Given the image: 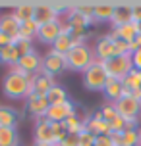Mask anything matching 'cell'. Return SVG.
Returning a JSON list of instances; mask_svg holds the SVG:
<instances>
[{"label": "cell", "mask_w": 141, "mask_h": 146, "mask_svg": "<svg viewBox=\"0 0 141 146\" xmlns=\"http://www.w3.org/2000/svg\"><path fill=\"white\" fill-rule=\"evenodd\" d=\"M2 92L10 100H27L33 94L31 77L21 75V73H15L10 69L4 75V79H2Z\"/></svg>", "instance_id": "6da1fadb"}, {"label": "cell", "mask_w": 141, "mask_h": 146, "mask_svg": "<svg viewBox=\"0 0 141 146\" xmlns=\"http://www.w3.org/2000/svg\"><path fill=\"white\" fill-rule=\"evenodd\" d=\"M66 62H68V69L70 71H79L83 73L87 67L95 62V52L89 44H77L66 54Z\"/></svg>", "instance_id": "7a4b0ae2"}, {"label": "cell", "mask_w": 141, "mask_h": 146, "mask_svg": "<svg viewBox=\"0 0 141 146\" xmlns=\"http://www.w3.org/2000/svg\"><path fill=\"white\" fill-rule=\"evenodd\" d=\"M81 75H83V87L87 90H93V92H103L104 85L108 81V73L104 69V64L103 62H97V60Z\"/></svg>", "instance_id": "3957f363"}, {"label": "cell", "mask_w": 141, "mask_h": 146, "mask_svg": "<svg viewBox=\"0 0 141 146\" xmlns=\"http://www.w3.org/2000/svg\"><path fill=\"white\" fill-rule=\"evenodd\" d=\"M70 6H64V4H35V17L33 21L37 23L39 27L41 25H46V23H52V21H60L62 15L68 12Z\"/></svg>", "instance_id": "277c9868"}, {"label": "cell", "mask_w": 141, "mask_h": 146, "mask_svg": "<svg viewBox=\"0 0 141 146\" xmlns=\"http://www.w3.org/2000/svg\"><path fill=\"white\" fill-rule=\"evenodd\" d=\"M104 69L108 73V77H114V79H124L128 77V73L134 69V64H132V54H118L114 58L103 62Z\"/></svg>", "instance_id": "5b68a950"}, {"label": "cell", "mask_w": 141, "mask_h": 146, "mask_svg": "<svg viewBox=\"0 0 141 146\" xmlns=\"http://www.w3.org/2000/svg\"><path fill=\"white\" fill-rule=\"evenodd\" d=\"M41 69H43V56H41L37 50H31L29 54H25V56L12 67V71L21 73V75H27V77L35 75V73L41 71Z\"/></svg>", "instance_id": "8992f818"}, {"label": "cell", "mask_w": 141, "mask_h": 146, "mask_svg": "<svg viewBox=\"0 0 141 146\" xmlns=\"http://www.w3.org/2000/svg\"><path fill=\"white\" fill-rule=\"evenodd\" d=\"M93 52H95V60L97 62H106V60L118 56V50H116V40L110 36V33L106 35H101L95 40V46H93Z\"/></svg>", "instance_id": "52a82bcc"}, {"label": "cell", "mask_w": 141, "mask_h": 146, "mask_svg": "<svg viewBox=\"0 0 141 146\" xmlns=\"http://www.w3.org/2000/svg\"><path fill=\"white\" fill-rule=\"evenodd\" d=\"M43 69L48 71L52 77H56L60 73L68 71V62H66V54H60L56 50H48L43 56Z\"/></svg>", "instance_id": "ba28073f"}, {"label": "cell", "mask_w": 141, "mask_h": 146, "mask_svg": "<svg viewBox=\"0 0 141 146\" xmlns=\"http://www.w3.org/2000/svg\"><path fill=\"white\" fill-rule=\"evenodd\" d=\"M114 106H116L118 113L126 121H130V119H139L141 117V100H137V98H134V96H130V94H124Z\"/></svg>", "instance_id": "9c48e42d"}, {"label": "cell", "mask_w": 141, "mask_h": 146, "mask_svg": "<svg viewBox=\"0 0 141 146\" xmlns=\"http://www.w3.org/2000/svg\"><path fill=\"white\" fill-rule=\"evenodd\" d=\"M75 113H77L75 104L72 102V100H66V102H62V104L50 106L48 111H46V115H45V119H48L50 123H64L68 117L75 115Z\"/></svg>", "instance_id": "30bf717a"}, {"label": "cell", "mask_w": 141, "mask_h": 146, "mask_svg": "<svg viewBox=\"0 0 141 146\" xmlns=\"http://www.w3.org/2000/svg\"><path fill=\"white\" fill-rule=\"evenodd\" d=\"M85 131L93 133L95 137H99V135H112L110 125L103 117L101 110H97V111H93V113H89L85 117Z\"/></svg>", "instance_id": "8fae6325"}, {"label": "cell", "mask_w": 141, "mask_h": 146, "mask_svg": "<svg viewBox=\"0 0 141 146\" xmlns=\"http://www.w3.org/2000/svg\"><path fill=\"white\" fill-rule=\"evenodd\" d=\"M33 142H39V144H56L54 142V133H52V123L48 119H45V117L35 119Z\"/></svg>", "instance_id": "7c38bea8"}, {"label": "cell", "mask_w": 141, "mask_h": 146, "mask_svg": "<svg viewBox=\"0 0 141 146\" xmlns=\"http://www.w3.org/2000/svg\"><path fill=\"white\" fill-rule=\"evenodd\" d=\"M50 108V104L46 100V96L43 94H31L27 100H25V110H27V113L33 115L35 119H41V117L46 115V111Z\"/></svg>", "instance_id": "4fadbf2b"}, {"label": "cell", "mask_w": 141, "mask_h": 146, "mask_svg": "<svg viewBox=\"0 0 141 146\" xmlns=\"http://www.w3.org/2000/svg\"><path fill=\"white\" fill-rule=\"evenodd\" d=\"M31 85H33V94L46 96V92L56 85V81H54V77H52L48 71L41 69V71H37L35 75H31Z\"/></svg>", "instance_id": "5bb4252c"}, {"label": "cell", "mask_w": 141, "mask_h": 146, "mask_svg": "<svg viewBox=\"0 0 141 146\" xmlns=\"http://www.w3.org/2000/svg\"><path fill=\"white\" fill-rule=\"evenodd\" d=\"M60 33H62V19H60V21L46 23V25H41L35 40H39V42H43V44H50L52 46L54 40L58 38Z\"/></svg>", "instance_id": "9a60e30c"}, {"label": "cell", "mask_w": 141, "mask_h": 146, "mask_svg": "<svg viewBox=\"0 0 141 146\" xmlns=\"http://www.w3.org/2000/svg\"><path fill=\"white\" fill-rule=\"evenodd\" d=\"M19 27H21V23L14 17L12 12L0 15V33L12 36V40H14V42L19 38Z\"/></svg>", "instance_id": "2e32d148"}, {"label": "cell", "mask_w": 141, "mask_h": 146, "mask_svg": "<svg viewBox=\"0 0 141 146\" xmlns=\"http://www.w3.org/2000/svg\"><path fill=\"white\" fill-rule=\"evenodd\" d=\"M110 137L114 146H139L141 131L139 129H126L124 133H112Z\"/></svg>", "instance_id": "e0dca14e"}, {"label": "cell", "mask_w": 141, "mask_h": 146, "mask_svg": "<svg viewBox=\"0 0 141 146\" xmlns=\"http://www.w3.org/2000/svg\"><path fill=\"white\" fill-rule=\"evenodd\" d=\"M103 94L106 98V102L116 104L124 96V85H122V81L114 79V77H108V81H106V85L103 88Z\"/></svg>", "instance_id": "ac0fdd59"}, {"label": "cell", "mask_w": 141, "mask_h": 146, "mask_svg": "<svg viewBox=\"0 0 141 146\" xmlns=\"http://www.w3.org/2000/svg\"><path fill=\"white\" fill-rule=\"evenodd\" d=\"M139 35V25L137 23H128V25H122V27H114L110 29V36L112 38H118V40H124V42H132L135 36Z\"/></svg>", "instance_id": "d6986e66"}, {"label": "cell", "mask_w": 141, "mask_h": 146, "mask_svg": "<svg viewBox=\"0 0 141 146\" xmlns=\"http://www.w3.org/2000/svg\"><path fill=\"white\" fill-rule=\"evenodd\" d=\"M19 111L12 106H0V129H17Z\"/></svg>", "instance_id": "ffe728a7"}, {"label": "cell", "mask_w": 141, "mask_h": 146, "mask_svg": "<svg viewBox=\"0 0 141 146\" xmlns=\"http://www.w3.org/2000/svg\"><path fill=\"white\" fill-rule=\"evenodd\" d=\"M128 23H132V4H116L114 14H112V19H110L112 29L114 27H122V25H128Z\"/></svg>", "instance_id": "44dd1931"}, {"label": "cell", "mask_w": 141, "mask_h": 146, "mask_svg": "<svg viewBox=\"0 0 141 146\" xmlns=\"http://www.w3.org/2000/svg\"><path fill=\"white\" fill-rule=\"evenodd\" d=\"M64 21H66L70 27H74V29H89L91 25H93L87 17H83V15L75 10V6L68 8V12L64 14Z\"/></svg>", "instance_id": "7402d4cb"}, {"label": "cell", "mask_w": 141, "mask_h": 146, "mask_svg": "<svg viewBox=\"0 0 141 146\" xmlns=\"http://www.w3.org/2000/svg\"><path fill=\"white\" fill-rule=\"evenodd\" d=\"M114 8H116V4H112V2H99V4H95V14H93L95 23H110Z\"/></svg>", "instance_id": "603a6c76"}, {"label": "cell", "mask_w": 141, "mask_h": 146, "mask_svg": "<svg viewBox=\"0 0 141 146\" xmlns=\"http://www.w3.org/2000/svg\"><path fill=\"white\" fill-rule=\"evenodd\" d=\"M19 60H21V56H19V52H17V48H15L14 42L4 46V48H0V64L8 66L10 69H12Z\"/></svg>", "instance_id": "cb8c5ba5"}, {"label": "cell", "mask_w": 141, "mask_h": 146, "mask_svg": "<svg viewBox=\"0 0 141 146\" xmlns=\"http://www.w3.org/2000/svg\"><path fill=\"white\" fill-rule=\"evenodd\" d=\"M12 14H14V17H15L19 23L33 21V17H35V4H27V2L17 4V6H14Z\"/></svg>", "instance_id": "d4e9b609"}, {"label": "cell", "mask_w": 141, "mask_h": 146, "mask_svg": "<svg viewBox=\"0 0 141 146\" xmlns=\"http://www.w3.org/2000/svg\"><path fill=\"white\" fill-rule=\"evenodd\" d=\"M72 31H62L58 35V38L54 40V44H52V50H56V52H60V54H68V52L74 48L75 44H74V40H72V35H70Z\"/></svg>", "instance_id": "484cf974"}, {"label": "cell", "mask_w": 141, "mask_h": 146, "mask_svg": "<svg viewBox=\"0 0 141 146\" xmlns=\"http://www.w3.org/2000/svg\"><path fill=\"white\" fill-rule=\"evenodd\" d=\"M46 100H48V104L50 106H54V104H62V102H66V100H70L68 98V92H66V88L62 87V85H54V87L46 92Z\"/></svg>", "instance_id": "4316f807"}, {"label": "cell", "mask_w": 141, "mask_h": 146, "mask_svg": "<svg viewBox=\"0 0 141 146\" xmlns=\"http://www.w3.org/2000/svg\"><path fill=\"white\" fill-rule=\"evenodd\" d=\"M0 146H19L17 129H0Z\"/></svg>", "instance_id": "83f0119b"}, {"label": "cell", "mask_w": 141, "mask_h": 146, "mask_svg": "<svg viewBox=\"0 0 141 146\" xmlns=\"http://www.w3.org/2000/svg\"><path fill=\"white\" fill-rule=\"evenodd\" d=\"M64 125H66L68 133H72V135H79L81 131H85V117H79L77 113L72 117H68L66 121H64Z\"/></svg>", "instance_id": "f1b7e54d"}, {"label": "cell", "mask_w": 141, "mask_h": 146, "mask_svg": "<svg viewBox=\"0 0 141 146\" xmlns=\"http://www.w3.org/2000/svg\"><path fill=\"white\" fill-rule=\"evenodd\" d=\"M37 33H39V25L35 21H25L19 27V38H25V40H35Z\"/></svg>", "instance_id": "f546056e"}, {"label": "cell", "mask_w": 141, "mask_h": 146, "mask_svg": "<svg viewBox=\"0 0 141 146\" xmlns=\"http://www.w3.org/2000/svg\"><path fill=\"white\" fill-rule=\"evenodd\" d=\"M75 10H77L83 17H87V19L95 25V19H93V14H95V4H91V2H81V4H75Z\"/></svg>", "instance_id": "4dcf8cb0"}, {"label": "cell", "mask_w": 141, "mask_h": 146, "mask_svg": "<svg viewBox=\"0 0 141 146\" xmlns=\"http://www.w3.org/2000/svg\"><path fill=\"white\" fill-rule=\"evenodd\" d=\"M52 133H54V142H56V146H58L60 142L70 135L64 123H52Z\"/></svg>", "instance_id": "1f68e13d"}, {"label": "cell", "mask_w": 141, "mask_h": 146, "mask_svg": "<svg viewBox=\"0 0 141 146\" xmlns=\"http://www.w3.org/2000/svg\"><path fill=\"white\" fill-rule=\"evenodd\" d=\"M15 48H17V52H19V56H25V54H29L31 50H35V48H33V40H25V38H17V40H15Z\"/></svg>", "instance_id": "d6a6232c"}, {"label": "cell", "mask_w": 141, "mask_h": 146, "mask_svg": "<svg viewBox=\"0 0 141 146\" xmlns=\"http://www.w3.org/2000/svg\"><path fill=\"white\" fill-rule=\"evenodd\" d=\"M95 135L89 131H81L79 133V146H95Z\"/></svg>", "instance_id": "836d02e7"}, {"label": "cell", "mask_w": 141, "mask_h": 146, "mask_svg": "<svg viewBox=\"0 0 141 146\" xmlns=\"http://www.w3.org/2000/svg\"><path fill=\"white\" fill-rule=\"evenodd\" d=\"M132 21L137 23V25L141 23V2L132 4Z\"/></svg>", "instance_id": "e575fe53"}, {"label": "cell", "mask_w": 141, "mask_h": 146, "mask_svg": "<svg viewBox=\"0 0 141 146\" xmlns=\"http://www.w3.org/2000/svg\"><path fill=\"white\" fill-rule=\"evenodd\" d=\"M58 146H79V135H72V133H70Z\"/></svg>", "instance_id": "d590c367"}, {"label": "cell", "mask_w": 141, "mask_h": 146, "mask_svg": "<svg viewBox=\"0 0 141 146\" xmlns=\"http://www.w3.org/2000/svg\"><path fill=\"white\" fill-rule=\"evenodd\" d=\"M95 146H114L110 135H99L95 139Z\"/></svg>", "instance_id": "8d00e7d4"}, {"label": "cell", "mask_w": 141, "mask_h": 146, "mask_svg": "<svg viewBox=\"0 0 141 146\" xmlns=\"http://www.w3.org/2000/svg\"><path fill=\"white\" fill-rule=\"evenodd\" d=\"M132 64H134V69L141 71V48L135 50V52H132Z\"/></svg>", "instance_id": "74e56055"}, {"label": "cell", "mask_w": 141, "mask_h": 146, "mask_svg": "<svg viewBox=\"0 0 141 146\" xmlns=\"http://www.w3.org/2000/svg\"><path fill=\"white\" fill-rule=\"evenodd\" d=\"M139 48H141V33L130 42V52H135V50H139Z\"/></svg>", "instance_id": "f35d334b"}, {"label": "cell", "mask_w": 141, "mask_h": 146, "mask_svg": "<svg viewBox=\"0 0 141 146\" xmlns=\"http://www.w3.org/2000/svg\"><path fill=\"white\" fill-rule=\"evenodd\" d=\"M12 42H14V40H12V36L0 33V48H4V46H8V44H12Z\"/></svg>", "instance_id": "ab89813d"}, {"label": "cell", "mask_w": 141, "mask_h": 146, "mask_svg": "<svg viewBox=\"0 0 141 146\" xmlns=\"http://www.w3.org/2000/svg\"><path fill=\"white\" fill-rule=\"evenodd\" d=\"M33 146H56V144H39V142H33Z\"/></svg>", "instance_id": "60d3db41"}, {"label": "cell", "mask_w": 141, "mask_h": 146, "mask_svg": "<svg viewBox=\"0 0 141 146\" xmlns=\"http://www.w3.org/2000/svg\"><path fill=\"white\" fill-rule=\"evenodd\" d=\"M139 33H141V23H139Z\"/></svg>", "instance_id": "b9f144b4"}, {"label": "cell", "mask_w": 141, "mask_h": 146, "mask_svg": "<svg viewBox=\"0 0 141 146\" xmlns=\"http://www.w3.org/2000/svg\"><path fill=\"white\" fill-rule=\"evenodd\" d=\"M139 131H141V129H139ZM139 146H141V140H139Z\"/></svg>", "instance_id": "7bdbcfd3"}]
</instances>
